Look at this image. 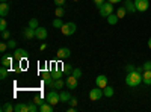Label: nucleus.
<instances>
[{
  "mask_svg": "<svg viewBox=\"0 0 151 112\" xmlns=\"http://www.w3.org/2000/svg\"><path fill=\"white\" fill-rule=\"evenodd\" d=\"M27 56H29V53H27V50H24V48H15V52H14V58L17 59V61H24V59H27Z\"/></svg>",
  "mask_w": 151,
  "mask_h": 112,
  "instance_id": "8",
  "label": "nucleus"
},
{
  "mask_svg": "<svg viewBox=\"0 0 151 112\" xmlns=\"http://www.w3.org/2000/svg\"><path fill=\"white\" fill-rule=\"evenodd\" d=\"M71 56V50L68 47H60L58 48V59H68Z\"/></svg>",
  "mask_w": 151,
  "mask_h": 112,
  "instance_id": "10",
  "label": "nucleus"
},
{
  "mask_svg": "<svg viewBox=\"0 0 151 112\" xmlns=\"http://www.w3.org/2000/svg\"><path fill=\"white\" fill-rule=\"evenodd\" d=\"M8 29V23H6V20H5V17H2V20H0V30H6Z\"/></svg>",
  "mask_w": 151,
  "mask_h": 112,
  "instance_id": "32",
  "label": "nucleus"
},
{
  "mask_svg": "<svg viewBox=\"0 0 151 112\" xmlns=\"http://www.w3.org/2000/svg\"><path fill=\"white\" fill-rule=\"evenodd\" d=\"M2 65H5V67H11V65H12V56H9V55H3V56H2Z\"/></svg>",
  "mask_w": 151,
  "mask_h": 112,
  "instance_id": "17",
  "label": "nucleus"
},
{
  "mask_svg": "<svg viewBox=\"0 0 151 112\" xmlns=\"http://www.w3.org/2000/svg\"><path fill=\"white\" fill-rule=\"evenodd\" d=\"M142 68H144V71H148V70H151V61H147V62H144V64H142Z\"/></svg>",
  "mask_w": 151,
  "mask_h": 112,
  "instance_id": "36",
  "label": "nucleus"
},
{
  "mask_svg": "<svg viewBox=\"0 0 151 112\" xmlns=\"http://www.w3.org/2000/svg\"><path fill=\"white\" fill-rule=\"evenodd\" d=\"M55 14H56L58 18H62V17H64V14H65V11H64V8H62V6H56Z\"/></svg>",
  "mask_w": 151,
  "mask_h": 112,
  "instance_id": "27",
  "label": "nucleus"
},
{
  "mask_svg": "<svg viewBox=\"0 0 151 112\" xmlns=\"http://www.w3.org/2000/svg\"><path fill=\"white\" fill-rule=\"evenodd\" d=\"M8 14H9V3L2 2L0 3V17H6Z\"/></svg>",
  "mask_w": 151,
  "mask_h": 112,
  "instance_id": "13",
  "label": "nucleus"
},
{
  "mask_svg": "<svg viewBox=\"0 0 151 112\" xmlns=\"http://www.w3.org/2000/svg\"><path fill=\"white\" fill-rule=\"evenodd\" d=\"M77 85H79V79L77 77H74L73 74H68V77L65 80V86L68 90H76L77 88Z\"/></svg>",
  "mask_w": 151,
  "mask_h": 112,
  "instance_id": "7",
  "label": "nucleus"
},
{
  "mask_svg": "<svg viewBox=\"0 0 151 112\" xmlns=\"http://www.w3.org/2000/svg\"><path fill=\"white\" fill-rule=\"evenodd\" d=\"M8 46H9V48H15V47H17V41L9 40V41H8Z\"/></svg>",
  "mask_w": 151,
  "mask_h": 112,
  "instance_id": "38",
  "label": "nucleus"
},
{
  "mask_svg": "<svg viewBox=\"0 0 151 112\" xmlns=\"http://www.w3.org/2000/svg\"><path fill=\"white\" fill-rule=\"evenodd\" d=\"M142 82H144L145 85H151V70L142 73Z\"/></svg>",
  "mask_w": 151,
  "mask_h": 112,
  "instance_id": "16",
  "label": "nucleus"
},
{
  "mask_svg": "<svg viewBox=\"0 0 151 112\" xmlns=\"http://www.w3.org/2000/svg\"><path fill=\"white\" fill-rule=\"evenodd\" d=\"M68 103H70L71 106H74V108H76V106H77V98H74V97H71Z\"/></svg>",
  "mask_w": 151,
  "mask_h": 112,
  "instance_id": "40",
  "label": "nucleus"
},
{
  "mask_svg": "<svg viewBox=\"0 0 151 112\" xmlns=\"http://www.w3.org/2000/svg\"><path fill=\"white\" fill-rule=\"evenodd\" d=\"M29 27H32V29H38L40 26H38V20L36 18H30L29 20Z\"/></svg>",
  "mask_w": 151,
  "mask_h": 112,
  "instance_id": "31",
  "label": "nucleus"
},
{
  "mask_svg": "<svg viewBox=\"0 0 151 112\" xmlns=\"http://www.w3.org/2000/svg\"><path fill=\"white\" fill-rule=\"evenodd\" d=\"M95 86H100V88H106V86H107V77L104 76V74H100V76H97V79H95Z\"/></svg>",
  "mask_w": 151,
  "mask_h": 112,
  "instance_id": "11",
  "label": "nucleus"
},
{
  "mask_svg": "<svg viewBox=\"0 0 151 112\" xmlns=\"http://www.w3.org/2000/svg\"><path fill=\"white\" fill-rule=\"evenodd\" d=\"M62 26H64V23H62V20L56 17V18L53 20V27H56V29H60Z\"/></svg>",
  "mask_w": 151,
  "mask_h": 112,
  "instance_id": "30",
  "label": "nucleus"
},
{
  "mask_svg": "<svg viewBox=\"0 0 151 112\" xmlns=\"http://www.w3.org/2000/svg\"><path fill=\"white\" fill-rule=\"evenodd\" d=\"M103 92H104V95L106 97H113V94H115V91H113V88L112 86H106V88H103Z\"/></svg>",
  "mask_w": 151,
  "mask_h": 112,
  "instance_id": "24",
  "label": "nucleus"
},
{
  "mask_svg": "<svg viewBox=\"0 0 151 112\" xmlns=\"http://www.w3.org/2000/svg\"><path fill=\"white\" fill-rule=\"evenodd\" d=\"M133 2H134V6H136L137 12H145L150 8V2H148V0H133Z\"/></svg>",
  "mask_w": 151,
  "mask_h": 112,
  "instance_id": "6",
  "label": "nucleus"
},
{
  "mask_svg": "<svg viewBox=\"0 0 151 112\" xmlns=\"http://www.w3.org/2000/svg\"><path fill=\"white\" fill-rule=\"evenodd\" d=\"M124 8L127 9V12H137L133 0H124Z\"/></svg>",
  "mask_w": 151,
  "mask_h": 112,
  "instance_id": "14",
  "label": "nucleus"
},
{
  "mask_svg": "<svg viewBox=\"0 0 151 112\" xmlns=\"http://www.w3.org/2000/svg\"><path fill=\"white\" fill-rule=\"evenodd\" d=\"M40 48H41V50H45V48H47V44H45V43H42V44L40 46Z\"/></svg>",
  "mask_w": 151,
  "mask_h": 112,
  "instance_id": "43",
  "label": "nucleus"
},
{
  "mask_svg": "<svg viewBox=\"0 0 151 112\" xmlns=\"http://www.w3.org/2000/svg\"><path fill=\"white\" fill-rule=\"evenodd\" d=\"M64 85H65V82L62 79H56L55 83H53V90H62V88H64Z\"/></svg>",
  "mask_w": 151,
  "mask_h": 112,
  "instance_id": "21",
  "label": "nucleus"
},
{
  "mask_svg": "<svg viewBox=\"0 0 151 112\" xmlns=\"http://www.w3.org/2000/svg\"><path fill=\"white\" fill-rule=\"evenodd\" d=\"M115 14L118 15V18H124V17H125V14H127V9H125L124 6H119V8H118V11L115 12Z\"/></svg>",
  "mask_w": 151,
  "mask_h": 112,
  "instance_id": "23",
  "label": "nucleus"
},
{
  "mask_svg": "<svg viewBox=\"0 0 151 112\" xmlns=\"http://www.w3.org/2000/svg\"><path fill=\"white\" fill-rule=\"evenodd\" d=\"M142 82V73L139 71H132V73H127V76H125V85L130 86V88H136V86H139Z\"/></svg>",
  "mask_w": 151,
  "mask_h": 112,
  "instance_id": "1",
  "label": "nucleus"
},
{
  "mask_svg": "<svg viewBox=\"0 0 151 112\" xmlns=\"http://www.w3.org/2000/svg\"><path fill=\"white\" fill-rule=\"evenodd\" d=\"M148 47H150V50H151V36H150V40H148Z\"/></svg>",
  "mask_w": 151,
  "mask_h": 112,
  "instance_id": "44",
  "label": "nucleus"
},
{
  "mask_svg": "<svg viewBox=\"0 0 151 112\" xmlns=\"http://www.w3.org/2000/svg\"><path fill=\"white\" fill-rule=\"evenodd\" d=\"M71 74H73V76H74V77H77V79H79V77L82 76V70H80V68H74Z\"/></svg>",
  "mask_w": 151,
  "mask_h": 112,
  "instance_id": "33",
  "label": "nucleus"
},
{
  "mask_svg": "<svg viewBox=\"0 0 151 112\" xmlns=\"http://www.w3.org/2000/svg\"><path fill=\"white\" fill-rule=\"evenodd\" d=\"M12 111H14V106H12L11 103L2 105V112H12Z\"/></svg>",
  "mask_w": 151,
  "mask_h": 112,
  "instance_id": "29",
  "label": "nucleus"
},
{
  "mask_svg": "<svg viewBox=\"0 0 151 112\" xmlns=\"http://www.w3.org/2000/svg\"><path fill=\"white\" fill-rule=\"evenodd\" d=\"M134 70H136V67L132 65V64H129L127 67H125V71H127V73H132V71H134Z\"/></svg>",
  "mask_w": 151,
  "mask_h": 112,
  "instance_id": "39",
  "label": "nucleus"
},
{
  "mask_svg": "<svg viewBox=\"0 0 151 112\" xmlns=\"http://www.w3.org/2000/svg\"><path fill=\"white\" fill-rule=\"evenodd\" d=\"M73 70H74L73 65H70V64H62V71H64L65 74H71Z\"/></svg>",
  "mask_w": 151,
  "mask_h": 112,
  "instance_id": "25",
  "label": "nucleus"
},
{
  "mask_svg": "<svg viewBox=\"0 0 151 112\" xmlns=\"http://www.w3.org/2000/svg\"><path fill=\"white\" fill-rule=\"evenodd\" d=\"M55 5L56 6H64L65 5V0H55Z\"/></svg>",
  "mask_w": 151,
  "mask_h": 112,
  "instance_id": "41",
  "label": "nucleus"
},
{
  "mask_svg": "<svg viewBox=\"0 0 151 112\" xmlns=\"http://www.w3.org/2000/svg\"><path fill=\"white\" fill-rule=\"evenodd\" d=\"M59 94H60V102H64V103L70 102L71 95H70V92H68V91H62V92H59Z\"/></svg>",
  "mask_w": 151,
  "mask_h": 112,
  "instance_id": "19",
  "label": "nucleus"
},
{
  "mask_svg": "<svg viewBox=\"0 0 151 112\" xmlns=\"http://www.w3.org/2000/svg\"><path fill=\"white\" fill-rule=\"evenodd\" d=\"M6 77H8V67L2 65V67H0V79L5 80Z\"/></svg>",
  "mask_w": 151,
  "mask_h": 112,
  "instance_id": "26",
  "label": "nucleus"
},
{
  "mask_svg": "<svg viewBox=\"0 0 151 112\" xmlns=\"http://www.w3.org/2000/svg\"><path fill=\"white\" fill-rule=\"evenodd\" d=\"M33 102H35L38 106H41V105H44L47 100H45V98H42L41 95H36V97H33Z\"/></svg>",
  "mask_w": 151,
  "mask_h": 112,
  "instance_id": "28",
  "label": "nucleus"
},
{
  "mask_svg": "<svg viewBox=\"0 0 151 112\" xmlns=\"http://www.w3.org/2000/svg\"><path fill=\"white\" fill-rule=\"evenodd\" d=\"M23 36L26 40H32V38H35V29H32V27H26V29H23Z\"/></svg>",
  "mask_w": 151,
  "mask_h": 112,
  "instance_id": "12",
  "label": "nucleus"
},
{
  "mask_svg": "<svg viewBox=\"0 0 151 112\" xmlns=\"http://www.w3.org/2000/svg\"><path fill=\"white\" fill-rule=\"evenodd\" d=\"M106 20H107V23H109V24H112V26H113V24H116V23H118V20H119V18H118V15H116V14H110Z\"/></svg>",
  "mask_w": 151,
  "mask_h": 112,
  "instance_id": "20",
  "label": "nucleus"
},
{
  "mask_svg": "<svg viewBox=\"0 0 151 112\" xmlns=\"http://www.w3.org/2000/svg\"><path fill=\"white\" fill-rule=\"evenodd\" d=\"M2 38H3V40H11V32H9L8 29L2 32Z\"/></svg>",
  "mask_w": 151,
  "mask_h": 112,
  "instance_id": "35",
  "label": "nucleus"
},
{
  "mask_svg": "<svg viewBox=\"0 0 151 112\" xmlns=\"http://www.w3.org/2000/svg\"><path fill=\"white\" fill-rule=\"evenodd\" d=\"M104 95V92H103V88H100V86H95V88H92L91 91H89V98L92 102H97V100H100Z\"/></svg>",
  "mask_w": 151,
  "mask_h": 112,
  "instance_id": "5",
  "label": "nucleus"
},
{
  "mask_svg": "<svg viewBox=\"0 0 151 112\" xmlns=\"http://www.w3.org/2000/svg\"><path fill=\"white\" fill-rule=\"evenodd\" d=\"M60 30L65 36H70L77 30V26H76V23H64V26L60 27Z\"/></svg>",
  "mask_w": 151,
  "mask_h": 112,
  "instance_id": "3",
  "label": "nucleus"
},
{
  "mask_svg": "<svg viewBox=\"0 0 151 112\" xmlns=\"http://www.w3.org/2000/svg\"><path fill=\"white\" fill-rule=\"evenodd\" d=\"M106 2H107V0H94V5H95V6L100 9V8H101V6H103Z\"/></svg>",
  "mask_w": 151,
  "mask_h": 112,
  "instance_id": "34",
  "label": "nucleus"
},
{
  "mask_svg": "<svg viewBox=\"0 0 151 112\" xmlns=\"http://www.w3.org/2000/svg\"><path fill=\"white\" fill-rule=\"evenodd\" d=\"M0 2H8V0H0Z\"/></svg>",
  "mask_w": 151,
  "mask_h": 112,
  "instance_id": "45",
  "label": "nucleus"
},
{
  "mask_svg": "<svg viewBox=\"0 0 151 112\" xmlns=\"http://www.w3.org/2000/svg\"><path fill=\"white\" fill-rule=\"evenodd\" d=\"M40 111L41 112H53V105H50L48 102H45L44 105L40 106Z\"/></svg>",
  "mask_w": 151,
  "mask_h": 112,
  "instance_id": "18",
  "label": "nucleus"
},
{
  "mask_svg": "<svg viewBox=\"0 0 151 112\" xmlns=\"http://www.w3.org/2000/svg\"><path fill=\"white\" fill-rule=\"evenodd\" d=\"M8 43H2V44H0V52H2V53H5L6 50H8Z\"/></svg>",
  "mask_w": 151,
  "mask_h": 112,
  "instance_id": "37",
  "label": "nucleus"
},
{
  "mask_svg": "<svg viewBox=\"0 0 151 112\" xmlns=\"http://www.w3.org/2000/svg\"><path fill=\"white\" fill-rule=\"evenodd\" d=\"M47 35H48V32H47L45 27H38V29H35V38H36V40L44 41V40L47 38Z\"/></svg>",
  "mask_w": 151,
  "mask_h": 112,
  "instance_id": "9",
  "label": "nucleus"
},
{
  "mask_svg": "<svg viewBox=\"0 0 151 112\" xmlns=\"http://www.w3.org/2000/svg\"><path fill=\"white\" fill-rule=\"evenodd\" d=\"M45 100L50 103V105H58L60 102V94H58L56 91H48L47 95H45Z\"/></svg>",
  "mask_w": 151,
  "mask_h": 112,
  "instance_id": "4",
  "label": "nucleus"
},
{
  "mask_svg": "<svg viewBox=\"0 0 151 112\" xmlns=\"http://www.w3.org/2000/svg\"><path fill=\"white\" fill-rule=\"evenodd\" d=\"M100 11V15L101 17H104V18H107L110 14H113V3H110V2H106L101 8L98 9Z\"/></svg>",
  "mask_w": 151,
  "mask_h": 112,
  "instance_id": "2",
  "label": "nucleus"
},
{
  "mask_svg": "<svg viewBox=\"0 0 151 112\" xmlns=\"http://www.w3.org/2000/svg\"><path fill=\"white\" fill-rule=\"evenodd\" d=\"M74 2H79V0H74Z\"/></svg>",
  "mask_w": 151,
  "mask_h": 112,
  "instance_id": "46",
  "label": "nucleus"
},
{
  "mask_svg": "<svg viewBox=\"0 0 151 112\" xmlns=\"http://www.w3.org/2000/svg\"><path fill=\"white\" fill-rule=\"evenodd\" d=\"M27 109H29V112H36V111H40V108H38V105H36L33 100L27 102Z\"/></svg>",
  "mask_w": 151,
  "mask_h": 112,
  "instance_id": "22",
  "label": "nucleus"
},
{
  "mask_svg": "<svg viewBox=\"0 0 151 112\" xmlns=\"http://www.w3.org/2000/svg\"><path fill=\"white\" fill-rule=\"evenodd\" d=\"M14 111L15 112H29V109H27V103H17L15 106H14Z\"/></svg>",
  "mask_w": 151,
  "mask_h": 112,
  "instance_id": "15",
  "label": "nucleus"
},
{
  "mask_svg": "<svg viewBox=\"0 0 151 112\" xmlns=\"http://www.w3.org/2000/svg\"><path fill=\"white\" fill-rule=\"evenodd\" d=\"M107 2H110V3H113V5H116V3H121V2H124V0H107Z\"/></svg>",
  "mask_w": 151,
  "mask_h": 112,
  "instance_id": "42",
  "label": "nucleus"
}]
</instances>
